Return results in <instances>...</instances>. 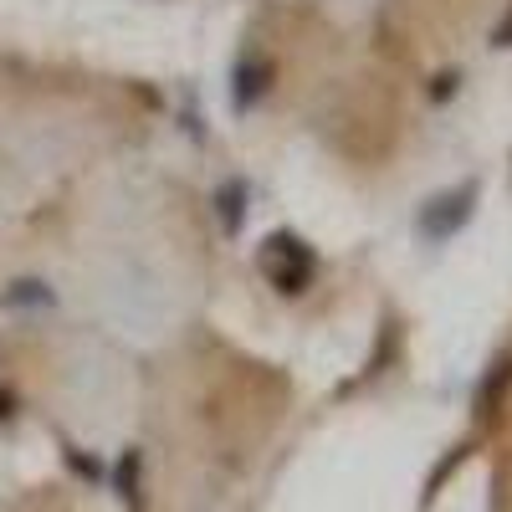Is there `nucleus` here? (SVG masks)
<instances>
[{
	"label": "nucleus",
	"instance_id": "7ed1b4c3",
	"mask_svg": "<svg viewBox=\"0 0 512 512\" xmlns=\"http://www.w3.org/2000/svg\"><path fill=\"white\" fill-rule=\"evenodd\" d=\"M497 47H512V16L502 21V31H497Z\"/></svg>",
	"mask_w": 512,
	"mask_h": 512
},
{
	"label": "nucleus",
	"instance_id": "f03ea898",
	"mask_svg": "<svg viewBox=\"0 0 512 512\" xmlns=\"http://www.w3.org/2000/svg\"><path fill=\"white\" fill-rule=\"evenodd\" d=\"M241 195H246L241 180H231V185L221 190V221H226V231H241Z\"/></svg>",
	"mask_w": 512,
	"mask_h": 512
},
{
	"label": "nucleus",
	"instance_id": "f257e3e1",
	"mask_svg": "<svg viewBox=\"0 0 512 512\" xmlns=\"http://www.w3.org/2000/svg\"><path fill=\"white\" fill-rule=\"evenodd\" d=\"M466 216H472V185L456 190V195H441L436 210H425V231H431V236H446V231H456Z\"/></svg>",
	"mask_w": 512,
	"mask_h": 512
}]
</instances>
